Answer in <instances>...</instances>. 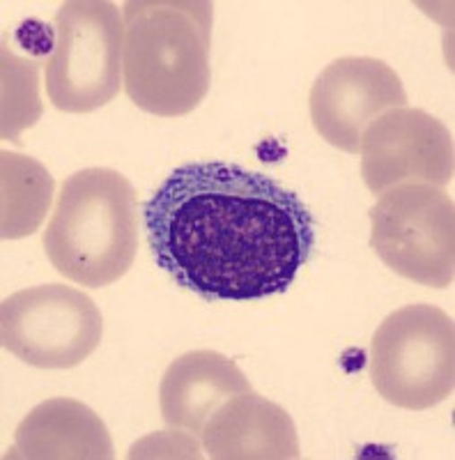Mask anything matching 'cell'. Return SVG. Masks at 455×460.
Here are the masks:
<instances>
[{
    "label": "cell",
    "mask_w": 455,
    "mask_h": 460,
    "mask_svg": "<svg viewBox=\"0 0 455 460\" xmlns=\"http://www.w3.org/2000/svg\"><path fill=\"white\" fill-rule=\"evenodd\" d=\"M154 262L207 302L285 293L309 262L315 221L293 189L237 164L175 168L143 205Z\"/></svg>",
    "instance_id": "1"
},
{
    "label": "cell",
    "mask_w": 455,
    "mask_h": 460,
    "mask_svg": "<svg viewBox=\"0 0 455 460\" xmlns=\"http://www.w3.org/2000/svg\"><path fill=\"white\" fill-rule=\"evenodd\" d=\"M214 5L207 0H127L122 85L141 111L179 118L210 90Z\"/></svg>",
    "instance_id": "2"
},
{
    "label": "cell",
    "mask_w": 455,
    "mask_h": 460,
    "mask_svg": "<svg viewBox=\"0 0 455 460\" xmlns=\"http://www.w3.org/2000/svg\"><path fill=\"white\" fill-rule=\"evenodd\" d=\"M44 252L69 281L104 288L129 272L138 249L136 194L113 168H83L63 182Z\"/></svg>",
    "instance_id": "3"
},
{
    "label": "cell",
    "mask_w": 455,
    "mask_h": 460,
    "mask_svg": "<svg viewBox=\"0 0 455 460\" xmlns=\"http://www.w3.org/2000/svg\"><path fill=\"white\" fill-rule=\"evenodd\" d=\"M377 394L403 410H430L455 387L453 318L430 304H409L377 327L371 343Z\"/></svg>",
    "instance_id": "4"
},
{
    "label": "cell",
    "mask_w": 455,
    "mask_h": 460,
    "mask_svg": "<svg viewBox=\"0 0 455 460\" xmlns=\"http://www.w3.org/2000/svg\"><path fill=\"white\" fill-rule=\"evenodd\" d=\"M47 60L48 102L65 113H92L122 88L125 19L106 0H69L53 22Z\"/></svg>",
    "instance_id": "5"
},
{
    "label": "cell",
    "mask_w": 455,
    "mask_h": 460,
    "mask_svg": "<svg viewBox=\"0 0 455 460\" xmlns=\"http://www.w3.org/2000/svg\"><path fill=\"white\" fill-rule=\"evenodd\" d=\"M371 246L400 277L449 288L455 277V205L444 189L398 184L368 212Z\"/></svg>",
    "instance_id": "6"
},
{
    "label": "cell",
    "mask_w": 455,
    "mask_h": 460,
    "mask_svg": "<svg viewBox=\"0 0 455 460\" xmlns=\"http://www.w3.org/2000/svg\"><path fill=\"white\" fill-rule=\"evenodd\" d=\"M97 304L76 288L47 283L10 295L0 306V341L35 368H74L101 343Z\"/></svg>",
    "instance_id": "7"
},
{
    "label": "cell",
    "mask_w": 455,
    "mask_h": 460,
    "mask_svg": "<svg viewBox=\"0 0 455 460\" xmlns=\"http://www.w3.org/2000/svg\"><path fill=\"white\" fill-rule=\"evenodd\" d=\"M362 175L372 194L398 184L446 187L453 180V134L424 109H391L362 138Z\"/></svg>",
    "instance_id": "8"
},
{
    "label": "cell",
    "mask_w": 455,
    "mask_h": 460,
    "mask_svg": "<svg viewBox=\"0 0 455 460\" xmlns=\"http://www.w3.org/2000/svg\"><path fill=\"white\" fill-rule=\"evenodd\" d=\"M407 106L403 81L384 60L338 58L311 88V120L336 150L359 155L363 131L382 113Z\"/></svg>",
    "instance_id": "9"
},
{
    "label": "cell",
    "mask_w": 455,
    "mask_h": 460,
    "mask_svg": "<svg viewBox=\"0 0 455 460\" xmlns=\"http://www.w3.org/2000/svg\"><path fill=\"white\" fill-rule=\"evenodd\" d=\"M200 438L214 460H294L302 456L293 417L253 389L228 398L205 424Z\"/></svg>",
    "instance_id": "10"
},
{
    "label": "cell",
    "mask_w": 455,
    "mask_h": 460,
    "mask_svg": "<svg viewBox=\"0 0 455 460\" xmlns=\"http://www.w3.org/2000/svg\"><path fill=\"white\" fill-rule=\"evenodd\" d=\"M241 392H251V382L235 361L214 350H191L163 373L159 387L162 419L171 429L203 435L212 414Z\"/></svg>",
    "instance_id": "11"
},
{
    "label": "cell",
    "mask_w": 455,
    "mask_h": 460,
    "mask_svg": "<svg viewBox=\"0 0 455 460\" xmlns=\"http://www.w3.org/2000/svg\"><path fill=\"white\" fill-rule=\"evenodd\" d=\"M7 458L110 460L113 439L88 405L74 398H48L26 414Z\"/></svg>",
    "instance_id": "12"
},
{
    "label": "cell",
    "mask_w": 455,
    "mask_h": 460,
    "mask_svg": "<svg viewBox=\"0 0 455 460\" xmlns=\"http://www.w3.org/2000/svg\"><path fill=\"white\" fill-rule=\"evenodd\" d=\"M3 240H19L39 230L53 199L51 172L39 162L3 150Z\"/></svg>",
    "instance_id": "13"
},
{
    "label": "cell",
    "mask_w": 455,
    "mask_h": 460,
    "mask_svg": "<svg viewBox=\"0 0 455 460\" xmlns=\"http://www.w3.org/2000/svg\"><path fill=\"white\" fill-rule=\"evenodd\" d=\"M39 115V65L3 47V138L19 141L22 129L35 125Z\"/></svg>",
    "instance_id": "14"
}]
</instances>
